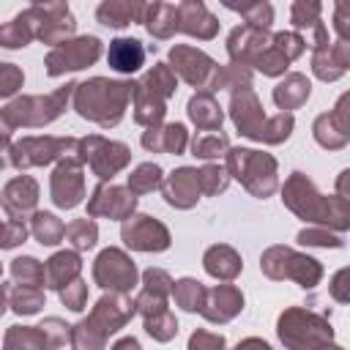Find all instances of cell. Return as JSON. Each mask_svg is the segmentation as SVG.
<instances>
[{"instance_id": "1", "label": "cell", "mask_w": 350, "mask_h": 350, "mask_svg": "<svg viewBox=\"0 0 350 350\" xmlns=\"http://www.w3.org/2000/svg\"><path fill=\"white\" fill-rule=\"evenodd\" d=\"M129 85H115V82H104V79H93L88 85H82L79 98H77V109L85 118H93L104 126L115 123L123 112V101H126Z\"/></svg>"}, {"instance_id": "2", "label": "cell", "mask_w": 350, "mask_h": 350, "mask_svg": "<svg viewBox=\"0 0 350 350\" xmlns=\"http://www.w3.org/2000/svg\"><path fill=\"white\" fill-rule=\"evenodd\" d=\"M98 57V41L96 38H79L74 44H66L49 55V74H60L66 68H82Z\"/></svg>"}, {"instance_id": "3", "label": "cell", "mask_w": 350, "mask_h": 350, "mask_svg": "<svg viewBox=\"0 0 350 350\" xmlns=\"http://www.w3.org/2000/svg\"><path fill=\"white\" fill-rule=\"evenodd\" d=\"M123 238L129 246H137V249H164L167 246V230L148 216H139L137 221L126 224Z\"/></svg>"}, {"instance_id": "4", "label": "cell", "mask_w": 350, "mask_h": 350, "mask_svg": "<svg viewBox=\"0 0 350 350\" xmlns=\"http://www.w3.org/2000/svg\"><path fill=\"white\" fill-rule=\"evenodd\" d=\"M52 194H55V202L63 205V208H71V205L79 202V197H82V183H79V172H77L71 164H63V167L55 172Z\"/></svg>"}, {"instance_id": "5", "label": "cell", "mask_w": 350, "mask_h": 350, "mask_svg": "<svg viewBox=\"0 0 350 350\" xmlns=\"http://www.w3.org/2000/svg\"><path fill=\"white\" fill-rule=\"evenodd\" d=\"M142 57L145 52L134 38H118L109 46V66L118 71H137L142 66Z\"/></svg>"}, {"instance_id": "6", "label": "cell", "mask_w": 350, "mask_h": 350, "mask_svg": "<svg viewBox=\"0 0 350 350\" xmlns=\"http://www.w3.org/2000/svg\"><path fill=\"white\" fill-rule=\"evenodd\" d=\"M194 197H197V172H191V170L175 172V178L167 186V200L186 208L194 202Z\"/></svg>"}, {"instance_id": "7", "label": "cell", "mask_w": 350, "mask_h": 350, "mask_svg": "<svg viewBox=\"0 0 350 350\" xmlns=\"http://www.w3.org/2000/svg\"><path fill=\"white\" fill-rule=\"evenodd\" d=\"M180 14H183V19H186L183 27H186L189 33H197V36H202V38L213 36L216 27H208V25H213V19L208 16V11H205L197 0H186L183 8H180Z\"/></svg>"}, {"instance_id": "8", "label": "cell", "mask_w": 350, "mask_h": 350, "mask_svg": "<svg viewBox=\"0 0 350 350\" xmlns=\"http://www.w3.org/2000/svg\"><path fill=\"white\" fill-rule=\"evenodd\" d=\"M189 115H191V120H194L197 126H211V129H216V126L221 123V112H219V107L213 104V98H208V96L191 98V101H189Z\"/></svg>"}, {"instance_id": "9", "label": "cell", "mask_w": 350, "mask_h": 350, "mask_svg": "<svg viewBox=\"0 0 350 350\" xmlns=\"http://www.w3.org/2000/svg\"><path fill=\"white\" fill-rule=\"evenodd\" d=\"M306 96H309V82H306L304 77H290V79H287L284 85H279L276 93H273V98H276L279 107H295V104H301Z\"/></svg>"}, {"instance_id": "10", "label": "cell", "mask_w": 350, "mask_h": 350, "mask_svg": "<svg viewBox=\"0 0 350 350\" xmlns=\"http://www.w3.org/2000/svg\"><path fill=\"white\" fill-rule=\"evenodd\" d=\"M96 200H104L107 205H98L93 213H115V216H123L134 208V197H126L120 189H98L96 191Z\"/></svg>"}, {"instance_id": "11", "label": "cell", "mask_w": 350, "mask_h": 350, "mask_svg": "<svg viewBox=\"0 0 350 350\" xmlns=\"http://www.w3.org/2000/svg\"><path fill=\"white\" fill-rule=\"evenodd\" d=\"M36 202V183L30 178H19L8 183L5 189V205L8 208H30Z\"/></svg>"}, {"instance_id": "12", "label": "cell", "mask_w": 350, "mask_h": 350, "mask_svg": "<svg viewBox=\"0 0 350 350\" xmlns=\"http://www.w3.org/2000/svg\"><path fill=\"white\" fill-rule=\"evenodd\" d=\"M208 271L211 273H221V276H232L238 271V257L230 252V249H211L208 257Z\"/></svg>"}, {"instance_id": "13", "label": "cell", "mask_w": 350, "mask_h": 350, "mask_svg": "<svg viewBox=\"0 0 350 350\" xmlns=\"http://www.w3.org/2000/svg\"><path fill=\"white\" fill-rule=\"evenodd\" d=\"M60 232H63V227H60V221L55 216H49V213H38L36 216V235H38L41 243H57Z\"/></svg>"}, {"instance_id": "14", "label": "cell", "mask_w": 350, "mask_h": 350, "mask_svg": "<svg viewBox=\"0 0 350 350\" xmlns=\"http://www.w3.org/2000/svg\"><path fill=\"white\" fill-rule=\"evenodd\" d=\"M159 167H153V164H145V167H139L134 175H131V189L134 191H148V189H153L156 183H159Z\"/></svg>"}, {"instance_id": "15", "label": "cell", "mask_w": 350, "mask_h": 350, "mask_svg": "<svg viewBox=\"0 0 350 350\" xmlns=\"http://www.w3.org/2000/svg\"><path fill=\"white\" fill-rule=\"evenodd\" d=\"M224 148V137H197L194 139V156H219V150Z\"/></svg>"}, {"instance_id": "16", "label": "cell", "mask_w": 350, "mask_h": 350, "mask_svg": "<svg viewBox=\"0 0 350 350\" xmlns=\"http://www.w3.org/2000/svg\"><path fill=\"white\" fill-rule=\"evenodd\" d=\"M68 235L74 238V243L77 246H93V241H96V227L93 224H88V221H77V224H71L68 227Z\"/></svg>"}, {"instance_id": "17", "label": "cell", "mask_w": 350, "mask_h": 350, "mask_svg": "<svg viewBox=\"0 0 350 350\" xmlns=\"http://www.w3.org/2000/svg\"><path fill=\"white\" fill-rule=\"evenodd\" d=\"M317 0H298L295 11H293V22L295 25H306V19H314L317 16Z\"/></svg>"}, {"instance_id": "18", "label": "cell", "mask_w": 350, "mask_h": 350, "mask_svg": "<svg viewBox=\"0 0 350 350\" xmlns=\"http://www.w3.org/2000/svg\"><path fill=\"white\" fill-rule=\"evenodd\" d=\"M268 161H271V159H268V156H254V167H252V170H249V172H260V167H265V164H268ZM246 183H249V189H252V191H257V194H260V197H262V194H268V191H271V186H268V183H262V186H257V183H254V180H252V178H246Z\"/></svg>"}, {"instance_id": "19", "label": "cell", "mask_w": 350, "mask_h": 350, "mask_svg": "<svg viewBox=\"0 0 350 350\" xmlns=\"http://www.w3.org/2000/svg\"><path fill=\"white\" fill-rule=\"evenodd\" d=\"M22 238H25V227L8 221V227H5V241H3V243H5V246H14V243H19Z\"/></svg>"}, {"instance_id": "20", "label": "cell", "mask_w": 350, "mask_h": 350, "mask_svg": "<svg viewBox=\"0 0 350 350\" xmlns=\"http://www.w3.org/2000/svg\"><path fill=\"white\" fill-rule=\"evenodd\" d=\"M16 82H22V74H16L11 66H5V88H3V93H14Z\"/></svg>"}]
</instances>
